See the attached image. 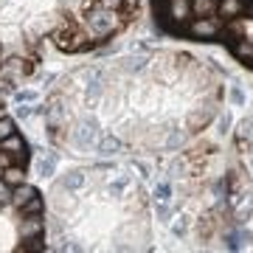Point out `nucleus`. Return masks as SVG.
<instances>
[{
    "label": "nucleus",
    "instance_id": "f257e3e1",
    "mask_svg": "<svg viewBox=\"0 0 253 253\" xmlns=\"http://www.w3.org/2000/svg\"><path fill=\"white\" fill-rule=\"evenodd\" d=\"M40 191L34 189V186H28V183H20V186H14V191H11V206L14 208H23L28 203V200H34Z\"/></svg>",
    "mask_w": 253,
    "mask_h": 253
},
{
    "label": "nucleus",
    "instance_id": "f03ea898",
    "mask_svg": "<svg viewBox=\"0 0 253 253\" xmlns=\"http://www.w3.org/2000/svg\"><path fill=\"white\" fill-rule=\"evenodd\" d=\"M0 149H6V152H11L14 158H23V161H26V141H23L17 132H11L9 138H3V141H0Z\"/></svg>",
    "mask_w": 253,
    "mask_h": 253
},
{
    "label": "nucleus",
    "instance_id": "7ed1b4c3",
    "mask_svg": "<svg viewBox=\"0 0 253 253\" xmlns=\"http://www.w3.org/2000/svg\"><path fill=\"white\" fill-rule=\"evenodd\" d=\"M3 180L9 183V186H20V183H26V169L14 163V166H6L3 169Z\"/></svg>",
    "mask_w": 253,
    "mask_h": 253
},
{
    "label": "nucleus",
    "instance_id": "20e7f679",
    "mask_svg": "<svg viewBox=\"0 0 253 253\" xmlns=\"http://www.w3.org/2000/svg\"><path fill=\"white\" fill-rule=\"evenodd\" d=\"M11 191H14V186H9V183L0 177V208L11 206Z\"/></svg>",
    "mask_w": 253,
    "mask_h": 253
},
{
    "label": "nucleus",
    "instance_id": "39448f33",
    "mask_svg": "<svg viewBox=\"0 0 253 253\" xmlns=\"http://www.w3.org/2000/svg\"><path fill=\"white\" fill-rule=\"evenodd\" d=\"M11 132H14V121H11L9 116H0V141L9 138Z\"/></svg>",
    "mask_w": 253,
    "mask_h": 253
},
{
    "label": "nucleus",
    "instance_id": "423d86ee",
    "mask_svg": "<svg viewBox=\"0 0 253 253\" xmlns=\"http://www.w3.org/2000/svg\"><path fill=\"white\" fill-rule=\"evenodd\" d=\"M99 149H101V152H104V155H113V152H116V149H118V141H116V138H113V135H107V138H101V144H99Z\"/></svg>",
    "mask_w": 253,
    "mask_h": 253
},
{
    "label": "nucleus",
    "instance_id": "0eeeda50",
    "mask_svg": "<svg viewBox=\"0 0 253 253\" xmlns=\"http://www.w3.org/2000/svg\"><path fill=\"white\" fill-rule=\"evenodd\" d=\"M0 177H3V166H0Z\"/></svg>",
    "mask_w": 253,
    "mask_h": 253
},
{
    "label": "nucleus",
    "instance_id": "6e6552de",
    "mask_svg": "<svg viewBox=\"0 0 253 253\" xmlns=\"http://www.w3.org/2000/svg\"><path fill=\"white\" fill-rule=\"evenodd\" d=\"M0 107H3V101H0Z\"/></svg>",
    "mask_w": 253,
    "mask_h": 253
}]
</instances>
